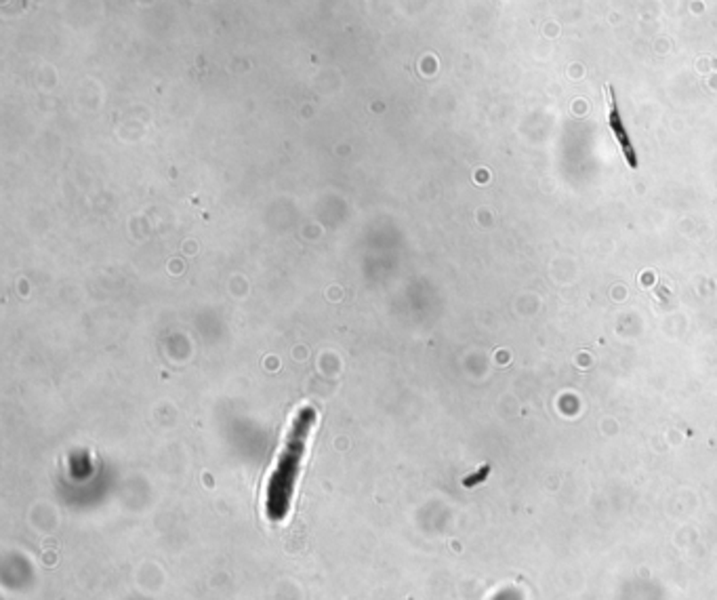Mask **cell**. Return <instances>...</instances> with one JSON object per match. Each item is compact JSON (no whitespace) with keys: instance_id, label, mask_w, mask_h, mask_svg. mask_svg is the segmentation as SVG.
Segmentation results:
<instances>
[{"instance_id":"cell-1","label":"cell","mask_w":717,"mask_h":600,"mask_svg":"<svg viewBox=\"0 0 717 600\" xmlns=\"http://www.w3.org/2000/svg\"><path fill=\"white\" fill-rule=\"evenodd\" d=\"M316 423V409L301 407L293 420L289 434L284 438V449H282L276 470L269 476L268 482V497H266V512L272 521H282L291 508V497L295 491V482L301 468V460L305 453V445L311 434V428Z\"/></svg>"},{"instance_id":"cell-2","label":"cell","mask_w":717,"mask_h":600,"mask_svg":"<svg viewBox=\"0 0 717 600\" xmlns=\"http://www.w3.org/2000/svg\"><path fill=\"white\" fill-rule=\"evenodd\" d=\"M606 102H608V122H610V131H613L614 139L619 141L622 154H625V161L631 169H638V154H636V148H633L631 144V138H629L625 125H622V119H621V112H619V104H616V96H614V89L610 85H606Z\"/></svg>"}]
</instances>
